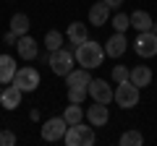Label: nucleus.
<instances>
[{"mask_svg":"<svg viewBox=\"0 0 157 146\" xmlns=\"http://www.w3.org/2000/svg\"><path fill=\"white\" fill-rule=\"evenodd\" d=\"M63 120H66L68 125H76L84 120V110H81V104H76V102H71V104L66 107V112H63Z\"/></svg>","mask_w":157,"mask_h":146,"instance_id":"20","label":"nucleus"},{"mask_svg":"<svg viewBox=\"0 0 157 146\" xmlns=\"http://www.w3.org/2000/svg\"><path fill=\"white\" fill-rule=\"evenodd\" d=\"M68 39H71V45H81V42H86L89 39V31H86V24H81V21H73V24H68Z\"/></svg>","mask_w":157,"mask_h":146,"instance_id":"17","label":"nucleus"},{"mask_svg":"<svg viewBox=\"0 0 157 146\" xmlns=\"http://www.w3.org/2000/svg\"><path fill=\"white\" fill-rule=\"evenodd\" d=\"M16 52H18L21 60H34V57L39 55V45L29 37V34H24V37H18V42H16Z\"/></svg>","mask_w":157,"mask_h":146,"instance_id":"10","label":"nucleus"},{"mask_svg":"<svg viewBox=\"0 0 157 146\" xmlns=\"http://www.w3.org/2000/svg\"><path fill=\"white\" fill-rule=\"evenodd\" d=\"M141 99V89L139 86H134L131 81H121V84L115 86V94H113V102H115L121 110H131V107H136Z\"/></svg>","mask_w":157,"mask_h":146,"instance_id":"2","label":"nucleus"},{"mask_svg":"<svg viewBox=\"0 0 157 146\" xmlns=\"http://www.w3.org/2000/svg\"><path fill=\"white\" fill-rule=\"evenodd\" d=\"M89 81H92V76H89L86 68H73V71L66 76L68 89H71V86H76V89H89Z\"/></svg>","mask_w":157,"mask_h":146,"instance_id":"15","label":"nucleus"},{"mask_svg":"<svg viewBox=\"0 0 157 146\" xmlns=\"http://www.w3.org/2000/svg\"><path fill=\"white\" fill-rule=\"evenodd\" d=\"M126 50H128V39H126L123 31H115L110 39L105 42V55H110V57H121Z\"/></svg>","mask_w":157,"mask_h":146,"instance_id":"9","label":"nucleus"},{"mask_svg":"<svg viewBox=\"0 0 157 146\" xmlns=\"http://www.w3.org/2000/svg\"><path fill=\"white\" fill-rule=\"evenodd\" d=\"M110 21V5H107L105 0H102V3H94V5L89 8V24L92 26H105V24Z\"/></svg>","mask_w":157,"mask_h":146,"instance_id":"11","label":"nucleus"},{"mask_svg":"<svg viewBox=\"0 0 157 146\" xmlns=\"http://www.w3.org/2000/svg\"><path fill=\"white\" fill-rule=\"evenodd\" d=\"M29 16L26 13H13L11 16V31L16 34V37H24V34H29Z\"/></svg>","mask_w":157,"mask_h":146,"instance_id":"19","label":"nucleus"},{"mask_svg":"<svg viewBox=\"0 0 157 146\" xmlns=\"http://www.w3.org/2000/svg\"><path fill=\"white\" fill-rule=\"evenodd\" d=\"M149 31H152V34L157 37V24H152V29H149Z\"/></svg>","mask_w":157,"mask_h":146,"instance_id":"29","label":"nucleus"},{"mask_svg":"<svg viewBox=\"0 0 157 146\" xmlns=\"http://www.w3.org/2000/svg\"><path fill=\"white\" fill-rule=\"evenodd\" d=\"M86 97H89V89H76V86H71V89H68V102H76V104H81Z\"/></svg>","mask_w":157,"mask_h":146,"instance_id":"24","label":"nucleus"},{"mask_svg":"<svg viewBox=\"0 0 157 146\" xmlns=\"http://www.w3.org/2000/svg\"><path fill=\"white\" fill-rule=\"evenodd\" d=\"M16 42H18V37H16L13 31H8V34H6V45H16Z\"/></svg>","mask_w":157,"mask_h":146,"instance_id":"27","label":"nucleus"},{"mask_svg":"<svg viewBox=\"0 0 157 146\" xmlns=\"http://www.w3.org/2000/svg\"><path fill=\"white\" fill-rule=\"evenodd\" d=\"M113 29L126 34V29H131V16H128V13H123V11H118L115 16H113Z\"/></svg>","mask_w":157,"mask_h":146,"instance_id":"23","label":"nucleus"},{"mask_svg":"<svg viewBox=\"0 0 157 146\" xmlns=\"http://www.w3.org/2000/svg\"><path fill=\"white\" fill-rule=\"evenodd\" d=\"M73 57H76V63L81 68H86V71H92V68H100L102 60H105V47L100 45V42H81V45H76V50H73Z\"/></svg>","mask_w":157,"mask_h":146,"instance_id":"1","label":"nucleus"},{"mask_svg":"<svg viewBox=\"0 0 157 146\" xmlns=\"http://www.w3.org/2000/svg\"><path fill=\"white\" fill-rule=\"evenodd\" d=\"M105 3H107L110 8H121V5H123V0H105Z\"/></svg>","mask_w":157,"mask_h":146,"instance_id":"28","label":"nucleus"},{"mask_svg":"<svg viewBox=\"0 0 157 146\" xmlns=\"http://www.w3.org/2000/svg\"><path fill=\"white\" fill-rule=\"evenodd\" d=\"M113 94H115V89H113L107 81H102V78H92L89 81V97L94 102H100V104H110Z\"/></svg>","mask_w":157,"mask_h":146,"instance_id":"7","label":"nucleus"},{"mask_svg":"<svg viewBox=\"0 0 157 146\" xmlns=\"http://www.w3.org/2000/svg\"><path fill=\"white\" fill-rule=\"evenodd\" d=\"M21 97H24V91L11 84V86L3 89V94H0V104L6 107V110H16V107L21 104Z\"/></svg>","mask_w":157,"mask_h":146,"instance_id":"14","label":"nucleus"},{"mask_svg":"<svg viewBox=\"0 0 157 146\" xmlns=\"http://www.w3.org/2000/svg\"><path fill=\"white\" fill-rule=\"evenodd\" d=\"M113 78H115V84L128 81V68H126V65H115V68H113Z\"/></svg>","mask_w":157,"mask_h":146,"instance_id":"26","label":"nucleus"},{"mask_svg":"<svg viewBox=\"0 0 157 146\" xmlns=\"http://www.w3.org/2000/svg\"><path fill=\"white\" fill-rule=\"evenodd\" d=\"M0 146H16V133L13 130H0Z\"/></svg>","mask_w":157,"mask_h":146,"instance_id":"25","label":"nucleus"},{"mask_svg":"<svg viewBox=\"0 0 157 146\" xmlns=\"http://www.w3.org/2000/svg\"><path fill=\"white\" fill-rule=\"evenodd\" d=\"M86 118H89V125H94V128H102V125L110 120L107 104H100V102H94V104L86 110Z\"/></svg>","mask_w":157,"mask_h":146,"instance_id":"12","label":"nucleus"},{"mask_svg":"<svg viewBox=\"0 0 157 146\" xmlns=\"http://www.w3.org/2000/svg\"><path fill=\"white\" fill-rule=\"evenodd\" d=\"M73 63H76V57H73V52L66 50V47L50 52V71L55 73V76H68V73L73 71Z\"/></svg>","mask_w":157,"mask_h":146,"instance_id":"4","label":"nucleus"},{"mask_svg":"<svg viewBox=\"0 0 157 146\" xmlns=\"http://www.w3.org/2000/svg\"><path fill=\"white\" fill-rule=\"evenodd\" d=\"M45 47H47V50H60V47H63V34L60 31H55V29H50V31H47L45 34Z\"/></svg>","mask_w":157,"mask_h":146,"instance_id":"22","label":"nucleus"},{"mask_svg":"<svg viewBox=\"0 0 157 146\" xmlns=\"http://www.w3.org/2000/svg\"><path fill=\"white\" fill-rule=\"evenodd\" d=\"M152 24H155V21H152V16L147 11H134V13H131V26H134L136 31H149Z\"/></svg>","mask_w":157,"mask_h":146,"instance_id":"18","label":"nucleus"},{"mask_svg":"<svg viewBox=\"0 0 157 146\" xmlns=\"http://www.w3.org/2000/svg\"><path fill=\"white\" fill-rule=\"evenodd\" d=\"M16 76V60L11 55H0V84H11Z\"/></svg>","mask_w":157,"mask_h":146,"instance_id":"16","label":"nucleus"},{"mask_svg":"<svg viewBox=\"0 0 157 146\" xmlns=\"http://www.w3.org/2000/svg\"><path fill=\"white\" fill-rule=\"evenodd\" d=\"M128 81L134 86H139V89H144V86L152 84V68L149 65H136L128 71Z\"/></svg>","mask_w":157,"mask_h":146,"instance_id":"13","label":"nucleus"},{"mask_svg":"<svg viewBox=\"0 0 157 146\" xmlns=\"http://www.w3.org/2000/svg\"><path fill=\"white\" fill-rule=\"evenodd\" d=\"M63 141H66V146H92L94 144V125H84V123L68 125Z\"/></svg>","mask_w":157,"mask_h":146,"instance_id":"3","label":"nucleus"},{"mask_svg":"<svg viewBox=\"0 0 157 146\" xmlns=\"http://www.w3.org/2000/svg\"><path fill=\"white\" fill-rule=\"evenodd\" d=\"M134 50L139 57H155L157 55V37L152 31H139L134 39Z\"/></svg>","mask_w":157,"mask_h":146,"instance_id":"6","label":"nucleus"},{"mask_svg":"<svg viewBox=\"0 0 157 146\" xmlns=\"http://www.w3.org/2000/svg\"><path fill=\"white\" fill-rule=\"evenodd\" d=\"M141 144H144V136H141V130H136V128L126 130V133L121 136V146H141Z\"/></svg>","mask_w":157,"mask_h":146,"instance_id":"21","label":"nucleus"},{"mask_svg":"<svg viewBox=\"0 0 157 146\" xmlns=\"http://www.w3.org/2000/svg\"><path fill=\"white\" fill-rule=\"evenodd\" d=\"M0 94H3V84H0Z\"/></svg>","mask_w":157,"mask_h":146,"instance_id":"30","label":"nucleus"},{"mask_svg":"<svg viewBox=\"0 0 157 146\" xmlns=\"http://www.w3.org/2000/svg\"><path fill=\"white\" fill-rule=\"evenodd\" d=\"M66 130H68V123L63 120V115L60 118H50V120H45V125H42V138L45 141H63Z\"/></svg>","mask_w":157,"mask_h":146,"instance_id":"8","label":"nucleus"},{"mask_svg":"<svg viewBox=\"0 0 157 146\" xmlns=\"http://www.w3.org/2000/svg\"><path fill=\"white\" fill-rule=\"evenodd\" d=\"M39 81H42V78H39V71H37V68L24 65V68H18V71H16V76H13L11 84H13V86H18V89L26 94V91H37Z\"/></svg>","mask_w":157,"mask_h":146,"instance_id":"5","label":"nucleus"}]
</instances>
